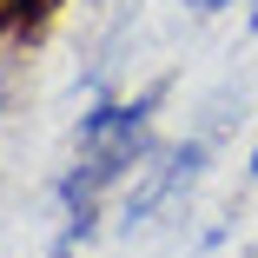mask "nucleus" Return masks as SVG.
I'll use <instances>...</instances> for the list:
<instances>
[{
	"label": "nucleus",
	"instance_id": "7ed1b4c3",
	"mask_svg": "<svg viewBox=\"0 0 258 258\" xmlns=\"http://www.w3.org/2000/svg\"><path fill=\"white\" fill-rule=\"evenodd\" d=\"M73 251H80V245H73V238H60V245H53V251H46V258H73Z\"/></svg>",
	"mask_w": 258,
	"mask_h": 258
},
{
	"label": "nucleus",
	"instance_id": "20e7f679",
	"mask_svg": "<svg viewBox=\"0 0 258 258\" xmlns=\"http://www.w3.org/2000/svg\"><path fill=\"white\" fill-rule=\"evenodd\" d=\"M245 7H251V14H245V27H251V33H258V0H245Z\"/></svg>",
	"mask_w": 258,
	"mask_h": 258
},
{
	"label": "nucleus",
	"instance_id": "f03ea898",
	"mask_svg": "<svg viewBox=\"0 0 258 258\" xmlns=\"http://www.w3.org/2000/svg\"><path fill=\"white\" fill-rule=\"evenodd\" d=\"M185 7H192V14L205 20V14H225V7H232V0H185Z\"/></svg>",
	"mask_w": 258,
	"mask_h": 258
},
{
	"label": "nucleus",
	"instance_id": "f257e3e1",
	"mask_svg": "<svg viewBox=\"0 0 258 258\" xmlns=\"http://www.w3.org/2000/svg\"><path fill=\"white\" fill-rule=\"evenodd\" d=\"M205 159H212V139L192 133L179 146H159L152 159L126 179V199H119V232H139L146 219H159L172 199H185L199 179H205Z\"/></svg>",
	"mask_w": 258,
	"mask_h": 258
},
{
	"label": "nucleus",
	"instance_id": "39448f33",
	"mask_svg": "<svg viewBox=\"0 0 258 258\" xmlns=\"http://www.w3.org/2000/svg\"><path fill=\"white\" fill-rule=\"evenodd\" d=\"M245 172H251V179H258V146H251V166H245Z\"/></svg>",
	"mask_w": 258,
	"mask_h": 258
}]
</instances>
